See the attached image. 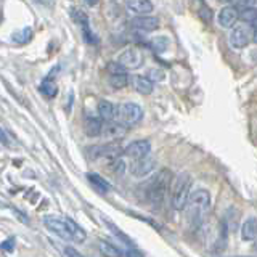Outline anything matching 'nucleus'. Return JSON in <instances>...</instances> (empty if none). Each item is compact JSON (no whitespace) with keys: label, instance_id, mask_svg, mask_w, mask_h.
I'll list each match as a JSON object with an SVG mask.
<instances>
[{"label":"nucleus","instance_id":"nucleus-1","mask_svg":"<svg viewBox=\"0 0 257 257\" xmlns=\"http://www.w3.org/2000/svg\"><path fill=\"white\" fill-rule=\"evenodd\" d=\"M172 182V174L167 169H161L158 174H155L145 183L139 187V198L145 201L147 204L159 206L166 199L169 187Z\"/></svg>","mask_w":257,"mask_h":257},{"label":"nucleus","instance_id":"nucleus-2","mask_svg":"<svg viewBox=\"0 0 257 257\" xmlns=\"http://www.w3.org/2000/svg\"><path fill=\"white\" fill-rule=\"evenodd\" d=\"M45 227L56 233L58 236L68 241H74V243H84L85 241V231L79 227V225L69 219V217H61V215H47L44 219Z\"/></svg>","mask_w":257,"mask_h":257},{"label":"nucleus","instance_id":"nucleus-3","mask_svg":"<svg viewBox=\"0 0 257 257\" xmlns=\"http://www.w3.org/2000/svg\"><path fill=\"white\" fill-rule=\"evenodd\" d=\"M209 204H211V195L206 190H196L195 193H190L188 203L185 209L188 211L190 222L198 227V225L204 220V215L209 211Z\"/></svg>","mask_w":257,"mask_h":257},{"label":"nucleus","instance_id":"nucleus-4","mask_svg":"<svg viewBox=\"0 0 257 257\" xmlns=\"http://www.w3.org/2000/svg\"><path fill=\"white\" fill-rule=\"evenodd\" d=\"M171 204L175 211H183L188 203L190 193H191V177L190 174L183 172L179 174L171 182Z\"/></svg>","mask_w":257,"mask_h":257},{"label":"nucleus","instance_id":"nucleus-5","mask_svg":"<svg viewBox=\"0 0 257 257\" xmlns=\"http://www.w3.org/2000/svg\"><path fill=\"white\" fill-rule=\"evenodd\" d=\"M117 116L124 125H135L142 120L143 109L137 103H124L122 106L117 108Z\"/></svg>","mask_w":257,"mask_h":257},{"label":"nucleus","instance_id":"nucleus-6","mask_svg":"<svg viewBox=\"0 0 257 257\" xmlns=\"http://www.w3.org/2000/svg\"><path fill=\"white\" fill-rule=\"evenodd\" d=\"M122 155V148L117 143H106V145H96V147L88 148V156L92 159H109L114 161Z\"/></svg>","mask_w":257,"mask_h":257},{"label":"nucleus","instance_id":"nucleus-7","mask_svg":"<svg viewBox=\"0 0 257 257\" xmlns=\"http://www.w3.org/2000/svg\"><path fill=\"white\" fill-rule=\"evenodd\" d=\"M156 164V158H153L151 155H147L140 159H134L131 164V174L137 179H142V177H147L155 172Z\"/></svg>","mask_w":257,"mask_h":257},{"label":"nucleus","instance_id":"nucleus-8","mask_svg":"<svg viewBox=\"0 0 257 257\" xmlns=\"http://www.w3.org/2000/svg\"><path fill=\"white\" fill-rule=\"evenodd\" d=\"M117 63L125 69H135L142 64V55L135 50V48H125V50L119 55Z\"/></svg>","mask_w":257,"mask_h":257},{"label":"nucleus","instance_id":"nucleus-9","mask_svg":"<svg viewBox=\"0 0 257 257\" xmlns=\"http://www.w3.org/2000/svg\"><path fill=\"white\" fill-rule=\"evenodd\" d=\"M150 151H151V143L148 140H135L124 150V153L131 159H140L150 155Z\"/></svg>","mask_w":257,"mask_h":257},{"label":"nucleus","instance_id":"nucleus-10","mask_svg":"<svg viewBox=\"0 0 257 257\" xmlns=\"http://www.w3.org/2000/svg\"><path fill=\"white\" fill-rule=\"evenodd\" d=\"M132 24V28L137 29V31H140V32H153L155 29H158L159 26V21L158 18H155V16H137V18H134L131 21Z\"/></svg>","mask_w":257,"mask_h":257},{"label":"nucleus","instance_id":"nucleus-11","mask_svg":"<svg viewBox=\"0 0 257 257\" xmlns=\"http://www.w3.org/2000/svg\"><path fill=\"white\" fill-rule=\"evenodd\" d=\"M251 42V36H249V29L243 26H236L230 32V44L235 48H244Z\"/></svg>","mask_w":257,"mask_h":257},{"label":"nucleus","instance_id":"nucleus-12","mask_svg":"<svg viewBox=\"0 0 257 257\" xmlns=\"http://www.w3.org/2000/svg\"><path fill=\"white\" fill-rule=\"evenodd\" d=\"M127 128L124 124H119L116 122V120H109V122H104L101 125V134L100 135H104L108 137V139H122V137L125 135Z\"/></svg>","mask_w":257,"mask_h":257},{"label":"nucleus","instance_id":"nucleus-13","mask_svg":"<svg viewBox=\"0 0 257 257\" xmlns=\"http://www.w3.org/2000/svg\"><path fill=\"white\" fill-rule=\"evenodd\" d=\"M239 13L235 7H225L220 10L219 13V24L222 28H233V24H235L239 18Z\"/></svg>","mask_w":257,"mask_h":257},{"label":"nucleus","instance_id":"nucleus-14","mask_svg":"<svg viewBox=\"0 0 257 257\" xmlns=\"http://www.w3.org/2000/svg\"><path fill=\"white\" fill-rule=\"evenodd\" d=\"M127 10L135 15H148L153 12V2L151 0H125Z\"/></svg>","mask_w":257,"mask_h":257},{"label":"nucleus","instance_id":"nucleus-15","mask_svg":"<svg viewBox=\"0 0 257 257\" xmlns=\"http://www.w3.org/2000/svg\"><path fill=\"white\" fill-rule=\"evenodd\" d=\"M98 114L101 117V120L104 122H109V120H114L117 117V106L112 104L108 100H101L98 103Z\"/></svg>","mask_w":257,"mask_h":257},{"label":"nucleus","instance_id":"nucleus-16","mask_svg":"<svg viewBox=\"0 0 257 257\" xmlns=\"http://www.w3.org/2000/svg\"><path fill=\"white\" fill-rule=\"evenodd\" d=\"M131 84L137 92L142 95H150L153 92V82L145 76H132Z\"/></svg>","mask_w":257,"mask_h":257},{"label":"nucleus","instance_id":"nucleus-17","mask_svg":"<svg viewBox=\"0 0 257 257\" xmlns=\"http://www.w3.org/2000/svg\"><path fill=\"white\" fill-rule=\"evenodd\" d=\"M241 236L244 241H254L257 236V230H255V217H249L246 222L241 225Z\"/></svg>","mask_w":257,"mask_h":257},{"label":"nucleus","instance_id":"nucleus-18","mask_svg":"<svg viewBox=\"0 0 257 257\" xmlns=\"http://www.w3.org/2000/svg\"><path fill=\"white\" fill-rule=\"evenodd\" d=\"M101 125L103 122L96 117H85L84 120V132L88 137H98L101 134Z\"/></svg>","mask_w":257,"mask_h":257},{"label":"nucleus","instance_id":"nucleus-19","mask_svg":"<svg viewBox=\"0 0 257 257\" xmlns=\"http://www.w3.org/2000/svg\"><path fill=\"white\" fill-rule=\"evenodd\" d=\"M87 179H88V182H90V183L93 185V188H95L96 191H100V193H108V191L111 190V183H109L108 180H104L103 177L98 175V174H93V172L87 174Z\"/></svg>","mask_w":257,"mask_h":257},{"label":"nucleus","instance_id":"nucleus-20","mask_svg":"<svg viewBox=\"0 0 257 257\" xmlns=\"http://www.w3.org/2000/svg\"><path fill=\"white\" fill-rule=\"evenodd\" d=\"M98 249L103 257H120V251L108 241H98Z\"/></svg>","mask_w":257,"mask_h":257},{"label":"nucleus","instance_id":"nucleus-21","mask_svg":"<svg viewBox=\"0 0 257 257\" xmlns=\"http://www.w3.org/2000/svg\"><path fill=\"white\" fill-rule=\"evenodd\" d=\"M32 37V29L31 28H23L12 34V40L16 44H26Z\"/></svg>","mask_w":257,"mask_h":257},{"label":"nucleus","instance_id":"nucleus-22","mask_svg":"<svg viewBox=\"0 0 257 257\" xmlns=\"http://www.w3.org/2000/svg\"><path fill=\"white\" fill-rule=\"evenodd\" d=\"M40 92H42L47 98H53V96L58 93V87L53 82V80H48L45 79L42 84H40Z\"/></svg>","mask_w":257,"mask_h":257},{"label":"nucleus","instance_id":"nucleus-23","mask_svg":"<svg viewBox=\"0 0 257 257\" xmlns=\"http://www.w3.org/2000/svg\"><path fill=\"white\" fill-rule=\"evenodd\" d=\"M151 47H153V50L158 52V53H163L167 50V47H169V37L166 36H158L151 40Z\"/></svg>","mask_w":257,"mask_h":257},{"label":"nucleus","instance_id":"nucleus-24","mask_svg":"<svg viewBox=\"0 0 257 257\" xmlns=\"http://www.w3.org/2000/svg\"><path fill=\"white\" fill-rule=\"evenodd\" d=\"M128 84V77L127 74H111L109 76V85L112 88H124Z\"/></svg>","mask_w":257,"mask_h":257},{"label":"nucleus","instance_id":"nucleus-25","mask_svg":"<svg viewBox=\"0 0 257 257\" xmlns=\"http://www.w3.org/2000/svg\"><path fill=\"white\" fill-rule=\"evenodd\" d=\"M255 8H247V10H243V13H241V16H238V18H241L243 21L246 23H251L252 24V28H254V24H255Z\"/></svg>","mask_w":257,"mask_h":257},{"label":"nucleus","instance_id":"nucleus-26","mask_svg":"<svg viewBox=\"0 0 257 257\" xmlns=\"http://www.w3.org/2000/svg\"><path fill=\"white\" fill-rule=\"evenodd\" d=\"M164 77H166V74H164V71H161L159 68H156V69H150V72H148V79L151 80H156V82H161V80H164Z\"/></svg>","mask_w":257,"mask_h":257},{"label":"nucleus","instance_id":"nucleus-27","mask_svg":"<svg viewBox=\"0 0 257 257\" xmlns=\"http://www.w3.org/2000/svg\"><path fill=\"white\" fill-rule=\"evenodd\" d=\"M108 228H109V230H111L112 233H114V235H116V236H119L120 239H122V241H124V243H127V244H132V241H131V238H128V236L125 235V233H122V231H120L119 228H116V227H114V225H112V223H109V222H108Z\"/></svg>","mask_w":257,"mask_h":257},{"label":"nucleus","instance_id":"nucleus-28","mask_svg":"<svg viewBox=\"0 0 257 257\" xmlns=\"http://www.w3.org/2000/svg\"><path fill=\"white\" fill-rule=\"evenodd\" d=\"M108 71L111 72V74H125V68L120 66L119 63H109Z\"/></svg>","mask_w":257,"mask_h":257},{"label":"nucleus","instance_id":"nucleus-29","mask_svg":"<svg viewBox=\"0 0 257 257\" xmlns=\"http://www.w3.org/2000/svg\"><path fill=\"white\" fill-rule=\"evenodd\" d=\"M236 4L239 8L247 10V8H255V0H236Z\"/></svg>","mask_w":257,"mask_h":257},{"label":"nucleus","instance_id":"nucleus-30","mask_svg":"<svg viewBox=\"0 0 257 257\" xmlns=\"http://www.w3.org/2000/svg\"><path fill=\"white\" fill-rule=\"evenodd\" d=\"M64 257H84L82 254H80L77 249H74V247H71V246H66L64 247Z\"/></svg>","mask_w":257,"mask_h":257},{"label":"nucleus","instance_id":"nucleus-31","mask_svg":"<svg viewBox=\"0 0 257 257\" xmlns=\"http://www.w3.org/2000/svg\"><path fill=\"white\" fill-rule=\"evenodd\" d=\"M0 247H2L4 251H7V252H12L15 249V238H8L5 243L0 244Z\"/></svg>","mask_w":257,"mask_h":257},{"label":"nucleus","instance_id":"nucleus-32","mask_svg":"<svg viewBox=\"0 0 257 257\" xmlns=\"http://www.w3.org/2000/svg\"><path fill=\"white\" fill-rule=\"evenodd\" d=\"M199 15H201V18H203L204 21H211L212 20V12L211 10H209V8L207 7H204V8H201V10H199Z\"/></svg>","mask_w":257,"mask_h":257},{"label":"nucleus","instance_id":"nucleus-33","mask_svg":"<svg viewBox=\"0 0 257 257\" xmlns=\"http://www.w3.org/2000/svg\"><path fill=\"white\" fill-rule=\"evenodd\" d=\"M125 255H127V257H145L143 252H140L139 249H128Z\"/></svg>","mask_w":257,"mask_h":257},{"label":"nucleus","instance_id":"nucleus-34","mask_svg":"<svg viewBox=\"0 0 257 257\" xmlns=\"http://www.w3.org/2000/svg\"><path fill=\"white\" fill-rule=\"evenodd\" d=\"M0 142H2L4 145H10V140H8V137H7V134L0 128Z\"/></svg>","mask_w":257,"mask_h":257},{"label":"nucleus","instance_id":"nucleus-35","mask_svg":"<svg viewBox=\"0 0 257 257\" xmlns=\"http://www.w3.org/2000/svg\"><path fill=\"white\" fill-rule=\"evenodd\" d=\"M82 2H84L85 5H88V7H93V5L98 4V0H82Z\"/></svg>","mask_w":257,"mask_h":257},{"label":"nucleus","instance_id":"nucleus-36","mask_svg":"<svg viewBox=\"0 0 257 257\" xmlns=\"http://www.w3.org/2000/svg\"><path fill=\"white\" fill-rule=\"evenodd\" d=\"M0 207H4V204H2V203H0Z\"/></svg>","mask_w":257,"mask_h":257}]
</instances>
